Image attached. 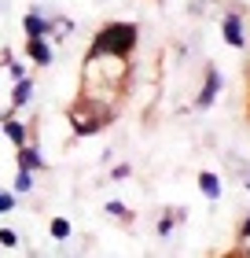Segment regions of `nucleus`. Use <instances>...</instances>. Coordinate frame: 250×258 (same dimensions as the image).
Listing matches in <instances>:
<instances>
[{
	"label": "nucleus",
	"instance_id": "nucleus-7",
	"mask_svg": "<svg viewBox=\"0 0 250 258\" xmlns=\"http://www.w3.org/2000/svg\"><path fill=\"white\" fill-rule=\"evenodd\" d=\"M0 122H4V137H8L15 148H22V144L30 140V129H26V125H22V122L15 118V107H11L8 114H0Z\"/></svg>",
	"mask_w": 250,
	"mask_h": 258
},
{
	"label": "nucleus",
	"instance_id": "nucleus-4",
	"mask_svg": "<svg viewBox=\"0 0 250 258\" xmlns=\"http://www.w3.org/2000/svg\"><path fill=\"white\" fill-rule=\"evenodd\" d=\"M221 37L228 48H246V26H243V15H235V11H228V15L221 19Z\"/></svg>",
	"mask_w": 250,
	"mask_h": 258
},
{
	"label": "nucleus",
	"instance_id": "nucleus-12",
	"mask_svg": "<svg viewBox=\"0 0 250 258\" xmlns=\"http://www.w3.org/2000/svg\"><path fill=\"white\" fill-rule=\"evenodd\" d=\"M107 214L118 218V221H125V225H133V210H129L122 199H107Z\"/></svg>",
	"mask_w": 250,
	"mask_h": 258
},
{
	"label": "nucleus",
	"instance_id": "nucleus-17",
	"mask_svg": "<svg viewBox=\"0 0 250 258\" xmlns=\"http://www.w3.org/2000/svg\"><path fill=\"white\" fill-rule=\"evenodd\" d=\"M15 243H19V232L4 225V229H0V247H15Z\"/></svg>",
	"mask_w": 250,
	"mask_h": 258
},
{
	"label": "nucleus",
	"instance_id": "nucleus-8",
	"mask_svg": "<svg viewBox=\"0 0 250 258\" xmlns=\"http://www.w3.org/2000/svg\"><path fill=\"white\" fill-rule=\"evenodd\" d=\"M19 151V170H33V173H41L44 166H48V162H44V155H41V148H33L30 140L22 148H15Z\"/></svg>",
	"mask_w": 250,
	"mask_h": 258
},
{
	"label": "nucleus",
	"instance_id": "nucleus-16",
	"mask_svg": "<svg viewBox=\"0 0 250 258\" xmlns=\"http://www.w3.org/2000/svg\"><path fill=\"white\" fill-rule=\"evenodd\" d=\"M52 33H59V37H70V33H74V19H66V15L55 19V22H52Z\"/></svg>",
	"mask_w": 250,
	"mask_h": 258
},
{
	"label": "nucleus",
	"instance_id": "nucleus-10",
	"mask_svg": "<svg viewBox=\"0 0 250 258\" xmlns=\"http://www.w3.org/2000/svg\"><path fill=\"white\" fill-rule=\"evenodd\" d=\"M199 192H202L206 203H217L221 199V177L213 170H199Z\"/></svg>",
	"mask_w": 250,
	"mask_h": 258
},
{
	"label": "nucleus",
	"instance_id": "nucleus-6",
	"mask_svg": "<svg viewBox=\"0 0 250 258\" xmlns=\"http://www.w3.org/2000/svg\"><path fill=\"white\" fill-rule=\"evenodd\" d=\"M22 30H26V37H48L52 22H48V15H41L37 8H30L26 15H22Z\"/></svg>",
	"mask_w": 250,
	"mask_h": 258
},
{
	"label": "nucleus",
	"instance_id": "nucleus-20",
	"mask_svg": "<svg viewBox=\"0 0 250 258\" xmlns=\"http://www.w3.org/2000/svg\"><path fill=\"white\" fill-rule=\"evenodd\" d=\"M239 240H243V243L250 240V214H246V218L239 221Z\"/></svg>",
	"mask_w": 250,
	"mask_h": 258
},
{
	"label": "nucleus",
	"instance_id": "nucleus-3",
	"mask_svg": "<svg viewBox=\"0 0 250 258\" xmlns=\"http://www.w3.org/2000/svg\"><path fill=\"white\" fill-rule=\"evenodd\" d=\"M217 96H221V70L217 67H206V74H202V89L195 96V107L199 111H210Z\"/></svg>",
	"mask_w": 250,
	"mask_h": 258
},
{
	"label": "nucleus",
	"instance_id": "nucleus-2",
	"mask_svg": "<svg viewBox=\"0 0 250 258\" xmlns=\"http://www.w3.org/2000/svg\"><path fill=\"white\" fill-rule=\"evenodd\" d=\"M136 44H140L136 22H107V26L96 30V37L89 44V55H122V59H129L136 52Z\"/></svg>",
	"mask_w": 250,
	"mask_h": 258
},
{
	"label": "nucleus",
	"instance_id": "nucleus-15",
	"mask_svg": "<svg viewBox=\"0 0 250 258\" xmlns=\"http://www.w3.org/2000/svg\"><path fill=\"white\" fill-rule=\"evenodd\" d=\"M19 207V192L11 188V192H0V214H8V210H15Z\"/></svg>",
	"mask_w": 250,
	"mask_h": 258
},
{
	"label": "nucleus",
	"instance_id": "nucleus-21",
	"mask_svg": "<svg viewBox=\"0 0 250 258\" xmlns=\"http://www.w3.org/2000/svg\"><path fill=\"white\" fill-rule=\"evenodd\" d=\"M243 251H246V254H250V240H246V243H243Z\"/></svg>",
	"mask_w": 250,
	"mask_h": 258
},
{
	"label": "nucleus",
	"instance_id": "nucleus-22",
	"mask_svg": "<svg viewBox=\"0 0 250 258\" xmlns=\"http://www.w3.org/2000/svg\"><path fill=\"white\" fill-rule=\"evenodd\" d=\"M0 137H4V122H0Z\"/></svg>",
	"mask_w": 250,
	"mask_h": 258
},
{
	"label": "nucleus",
	"instance_id": "nucleus-5",
	"mask_svg": "<svg viewBox=\"0 0 250 258\" xmlns=\"http://www.w3.org/2000/svg\"><path fill=\"white\" fill-rule=\"evenodd\" d=\"M26 59L33 63V67H52V44H48V37H26Z\"/></svg>",
	"mask_w": 250,
	"mask_h": 258
},
{
	"label": "nucleus",
	"instance_id": "nucleus-19",
	"mask_svg": "<svg viewBox=\"0 0 250 258\" xmlns=\"http://www.w3.org/2000/svg\"><path fill=\"white\" fill-rule=\"evenodd\" d=\"M8 74H11V78H15V81H19V78H26V67H22V63H15V59H11V63H8Z\"/></svg>",
	"mask_w": 250,
	"mask_h": 258
},
{
	"label": "nucleus",
	"instance_id": "nucleus-1",
	"mask_svg": "<svg viewBox=\"0 0 250 258\" xmlns=\"http://www.w3.org/2000/svg\"><path fill=\"white\" fill-rule=\"evenodd\" d=\"M114 114H118V107L81 92V96L66 107V122H70V129H74V137H96V133H103V129L114 122Z\"/></svg>",
	"mask_w": 250,
	"mask_h": 258
},
{
	"label": "nucleus",
	"instance_id": "nucleus-18",
	"mask_svg": "<svg viewBox=\"0 0 250 258\" xmlns=\"http://www.w3.org/2000/svg\"><path fill=\"white\" fill-rule=\"evenodd\" d=\"M129 173H133V166H129V162H118V166L111 170V181H125Z\"/></svg>",
	"mask_w": 250,
	"mask_h": 258
},
{
	"label": "nucleus",
	"instance_id": "nucleus-11",
	"mask_svg": "<svg viewBox=\"0 0 250 258\" xmlns=\"http://www.w3.org/2000/svg\"><path fill=\"white\" fill-rule=\"evenodd\" d=\"M30 100H33V81H30V78H19L15 89H11V107L19 111V107H26Z\"/></svg>",
	"mask_w": 250,
	"mask_h": 258
},
{
	"label": "nucleus",
	"instance_id": "nucleus-13",
	"mask_svg": "<svg viewBox=\"0 0 250 258\" xmlns=\"http://www.w3.org/2000/svg\"><path fill=\"white\" fill-rule=\"evenodd\" d=\"M48 232H52V240H59V243H63V240H70L74 225H70L66 218H52V221H48Z\"/></svg>",
	"mask_w": 250,
	"mask_h": 258
},
{
	"label": "nucleus",
	"instance_id": "nucleus-14",
	"mask_svg": "<svg viewBox=\"0 0 250 258\" xmlns=\"http://www.w3.org/2000/svg\"><path fill=\"white\" fill-rule=\"evenodd\" d=\"M15 192H19V196L33 192V170H19V173H15Z\"/></svg>",
	"mask_w": 250,
	"mask_h": 258
},
{
	"label": "nucleus",
	"instance_id": "nucleus-9",
	"mask_svg": "<svg viewBox=\"0 0 250 258\" xmlns=\"http://www.w3.org/2000/svg\"><path fill=\"white\" fill-rule=\"evenodd\" d=\"M177 221H188V210H184V207H170V210H165V214L158 218L154 232H158L162 240H170V236H173V229H177Z\"/></svg>",
	"mask_w": 250,
	"mask_h": 258
}]
</instances>
